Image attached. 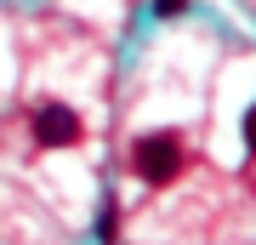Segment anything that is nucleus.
Returning <instances> with one entry per match:
<instances>
[{
  "label": "nucleus",
  "mask_w": 256,
  "mask_h": 245,
  "mask_svg": "<svg viewBox=\"0 0 256 245\" xmlns=\"http://www.w3.org/2000/svg\"><path fill=\"white\" fill-rule=\"evenodd\" d=\"M182 6H188V0H154V12H160V18H176Z\"/></svg>",
  "instance_id": "obj_5"
},
{
  "label": "nucleus",
  "mask_w": 256,
  "mask_h": 245,
  "mask_svg": "<svg viewBox=\"0 0 256 245\" xmlns=\"http://www.w3.org/2000/svg\"><path fill=\"white\" fill-rule=\"evenodd\" d=\"M97 239H102V245H114V239H120V211H114V200L102 205V217H97Z\"/></svg>",
  "instance_id": "obj_3"
},
{
  "label": "nucleus",
  "mask_w": 256,
  "mask_h": 245,
  "mask_svg": "<svg viewBox=\"0 0 256 245\" xmlns=\"http://www.w3.org/2000/svg\"><path fill=\"white\" fill-rule=\"evenodd\" d=\"M131 165H137L142 182L165 188V182L182 171V143H176V131H154V137H142V143L131 148Z\"/></svg>",
  "instance_id": "obj_1"
},
{
  "label": "nucleus",
  "mask_w": 256,
  "mask_h": 245,
  "mask_svg": "<svg viewBox=\"0 0 256 245\" xmlns=\"http://www.w3.org/2000/svg\"><path fill=\"white\" fill-rule=\"evenodd\" d=\"M245 143H250V154H256V103L245 109Z\"/></svg>",
  "instance_id": "obj_4"
},
{
  "label": "nucleus",
  "mask_w": 256,
  "mask_h": 245,
  "mask_svg": "<svg viewBox=\"0 0 256 245\" xmlns=\"http://www.w3.org/2000/svg\"><path fill=\"white\" fill-rule=\"evenodd\" d=\"M34 143H40V148H68V143H80V114H74L68 103H40V109H34Z\"/></svg>",
  "instance_id": "obj_2"
}]
</instances>
